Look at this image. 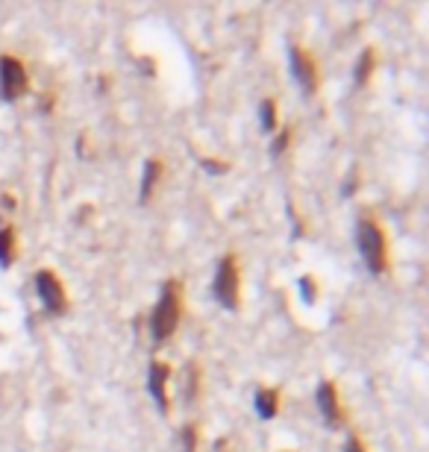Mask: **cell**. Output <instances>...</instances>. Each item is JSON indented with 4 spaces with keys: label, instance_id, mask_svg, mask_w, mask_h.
Segmentation results:
<instances>
[{
    "label": "cell",
    "instance_id": "obj_1",
    "mask_svg": "<svg viewBox=\"0 0 429 452\" xmlns=\"http://www.w3.org/2000/svg\"><path fill=\"white\" fill-rule=\"evenodd\" d=\"M180 315H182V291H180V282L168 279L162 285V294L150 312V338L156 344L168 341L177 326H180Z\"/></svg>",
    "mask_w": 429,
    "mask_h": 452
},
{
    "label": "cell",
    "instance_id": "obj_19",
    "mask_svg": "<svg viewBox=\"0 0 429 452\" xmlns=\"http://www.w3.org/2000/svg\"><path fill=\"white\" fill-rule=\"evenodd\" d=\"M200 164H203L209 174H224V171H227V164H224V162H214V159H200Z\"/></svg>",
    "mask_w": 429,
    "mask_h": 452
},
{
    "label": "cell",
    "instance_id": "obj_14",
    "mask_svg": "<svg viewBox=\"0 0 429 452\" xmlns=\"http://www.w3.org/2000/svg\"><path fill=\"white\" fill-rule=\"evenodd\" d=\"M197 388H200V370H197L195 364H188V367H185V399H188V402L195 399Z\"/></svg>",
    "mask_w": 429,
    "mask_h": 452
},
{
    "label": "cell",
    "instance_id": "obj_7",
    "mask_svg": "<svg viewBox=\"0 0 429 452\" xmlns=\"http://www.w3.org/2000/svg\"><path fill=\"white\" fill-rule=\"evenodd\" d=\"M168 379H171V367L165 362H150V370H148V391L150 396L156 399V406L162 414H168Z\"/></svg>",
    "mask_w": 429,
    "mask_h": 452
},
{
    "label": "cell",
    "instance_id": "obj_2",
    "mask_svg": "<svg viewBox=\"0 0 429 452\" xmlns=\"http://www.w3.org/2000/svg\"><path fill=\"white\" fill-rule=\"evenodd\" d=\"M356 247H359L365 265L373 276H383L388 268V241L386 232L373 218H362L356 224Z\"/></svg>",
    "mask_w": 429,
    "mask_h": 452
},
{
    "label": "cell",
    "instance_id": "obj_18",
    "mask_svg": "<svg viewBox=\"0 0 429 452\" xmlns=\"http://www.w3.org/2000/svg\"><path fill=\"white\" fill-rule=\"evenodd\" d=\"M344 452H368V449H365V443H362L359 435H350L347 443H344Z\"/></svg>",
    "mask_w": 429,
    "mask_h": 452
},
{
    "label": "cell",
    "instance_id": "obj_3",
    "mask_svg": "<svg viewBox=\"0 0 429 452\" xmlns=\"http://www.w3.org/2000/svg\"><path fill=\"white\" fill-rule=\"evenodd\" d=\"M242 279H238V258L229 253L218 261V270H214V300H218L224 308H229V312H235L238 308V300H242V285H238Z\"/></svg>",
    "mask_w": 429,
    "mask_h": 452
},
{
    "label": "cell",
    "instance_id": "obj_13",
    "mask_svg": "<svg viewBox=\"0 0 429 452\" xmlns=\"http://www.w3.org/2000/svg\"><path fill=\"white\" fill-rule=\"evenodd\" d=\"M373 51L368 47V51H362V56H359V62H356V83L359 85H365L368 80H371V70H373Z\"/></svg>",
    "mask_w": 429,
    "mask_h": 452
},
{
    "label": "cell",
    "instance_id": "obj_20",
    "mask_svg": "<svg viewBox=\"0 0 429 452\" xmlns=\"http://www.w3.org/2000/svg\"><path fill=\"white\" fill-rule=\"evenodd\" d=\"M356 182H359V177H356V171L347 177V182H344V194H353V188H356Z\"/></svg>",
    "mask_w": 429,
    "mask_h": 452
},
{
    "label": "cell",
    "instance_id": "obj_9",
    "mask_svg": "<svg viewBox=\"0 0 429 452\" xmlns=\"http://www.w3.org/2000/svg\"><path fill=\"white\" fill-rule=\"evenodd\" d=\"M162 162L159 159H148L145 162V174H141V194H138V200L141 203H148L150 197H153V191H156V185H159V179H162Z\"/></svg>",
    "mask_w": 429,
    "mask_h": 452
},
{
    "label": "cell",
    "instance_id": "obj_8",
    "mask_svg": "<svg viewBox=\"0 0 429 452\" xmlns=\"http://www.w3.org/2000/svg\"><path fill=\"white\" fill-rule=\"evenodd\" d=\"M315 402H318V411L324 414V420H326L329 429H336V426L344 420V414H341V402H338V388L332 385V382H321Z\"/></svg>",
    "mask_w": 429,
    "mask_h": 452
},
{
    "label": "cell",
    "instance_id": "obj_6",
    "mask_svg": "<svg viewBox=\"0 0 429 452\" xmlns=\"http://www.w3.org/2000/svg\"><path fill=\"white\" fill-rule=\"evenodd\" d=\"M289 59H291V74L300 83L303 94H315L318 91V65H315V59L309 56L303 47H291Z\"/></svg>",
    "mask_w": 429,
    "mask_h": 452
},
{
    "label": "cell",
    "instance_id": "obj_11",
    "mask_svg": "<svg viewBox=\"0 0 429 452\" xmlns=\"http://www.w3.org/2000/svg\"><path fill=\"white\" fill-rule=\"evenodd\" d=\"M15 229L12 226H4L0 229V268H9L15 261Z\"/></svg>",
    "mask_w": 429,
    "mask_h": 452
},
{
    "label": "cell",
    "instance_id": "obj_4",
    "mask_svg": "<svg viewBox=\"0 0 429 452\" xmlns=\"http://www.w3.org/2000/svg\"><path fill=\"white\" fill-rule=\"evenodd\" d=\"M27 91H30L27 68H24L21 59L4 53V56H0V98L9 100V103H15V100H21Z\"/></svg>",
    "mask_w": 429,
    "mask_h": 452
},
{
    "label": "cell",
    "instance_id": "obj_5",
    "mask_svg": "<svg viewBox=\"0 0 429 452\" xmlns=\"http://www.w3.org/2000/svg\"><path fill=\"white\" fill-rule=\"evenodd\" d=\"M36 294L44 303V308L51 315H65L68 312V294L65 285L53 270H38L36 273Z\"/></svg>",
    "mask_w": 429,
    "mask_h": 452
},
{
    "label": "cell",
    "instance_id": "obj_16",
    "mask_svg": "<svg viewBox=\"0 0 429 452\" xmlns=\"http://www.w3.org/2000/svg\"><path fill=\"white\" fill-rule=\"evenodd\" d=\"M300 297H303V303H315L318 300V282L312 276L300 279Z\"/></svg>",
    "mask_w": 429,
    "mask_h": 452
},
{
    "label": "cell",
    "instance_id": "obj_12",
    "mask_svg": "<svg viewBox=\"0 0 429 452\" xmlns=\"http://www.w3.org/2000/svg\"><path fill=\"white\" fill-rule=\"evenodd\" d=\"M259 121H262V130H265V132L276 130V103L271 98L259 103Z\"/></svg>",
    "mask_w": 429,
    "mask_h": 452
},
{
    "label": "cell",
    "instance_id": "obj_17",
    "mask_svg": "<svg viewBox=\"0 0 429 452\" xmlns=\"http://www.w3.org/2000/svg\"><path fill=\"white\" fill-rule=\"evenodd\" d=\"M291 135H294L291 130H282V132H279V135L274 138V147H271V156H282V153H285V147H289V144H291Z\"/></svg>",
    "mask_w": 429,
    "mask_h": 452
},
{
    "label": "cell",
    "instance_id": "obj_10",
    "mask_svg": "<svg viewBox=\"0 0 429 452\" xmlns=\"http://www.w3.org/2000/svg\"><path fill=\"white\" fill-rule=\"evenodd\" d=\"M279 411V391L276 388H262L256 391V414L262 420H271Z\"/></svg>",
    "mask_w": 429,
    "mask_h": 452
},
{
    "label": "cell",
    "instance_id": "obj_15",
    "mask_svg": "<svg viewBox=\"0 0 429 452\" xmlns=\"http://www.w3.org/2000/svg\"><path fill=\"white\" fill-rule=\"evenodd\" d=\"M197 426L195 423H185L182 426V449L185 452H197Z\"/></svg>",
    "mask_w": 429,
    "mask_h": 452
}]
</instances>
